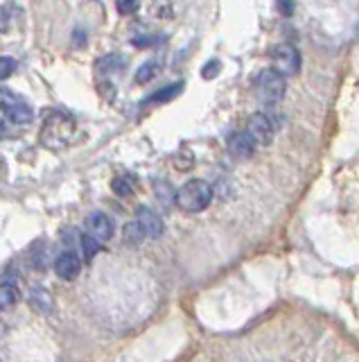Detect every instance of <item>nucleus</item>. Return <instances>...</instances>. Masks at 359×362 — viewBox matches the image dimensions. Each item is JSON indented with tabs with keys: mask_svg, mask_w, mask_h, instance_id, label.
Instances as JSON below:
<instances>
[{
	"mask_svg": "<svg viewBox=\"0 0 359 362\" xmlns=\"http://www.w3.org/2000/svg\"><path fill=\"white\" fill-rule=\"evenodd\" d=\"M183 91V84L181 82H177V84H170V87H165V89H160V91H156L154 95H149L147 98V102L151 104V102H170V100H174L177 98V95ZM145 102V104H147Z\"/></svg>",
	"mask_w": 359,
	"mask_h": 362,
	"instance_id": "11",
	"label": "nucleus"
},
{
	"mask_svg": "<svg viewBox=\"0 0 359 362\" xmlns=\"http://www.w3.org/2000/svg\"><path fill=\"white\" fill-rule=\"evenodd\" d=\"M246 134L256 145H269L274 141V125L265 113H253L246 123Z\"/></svg>",
	"mask_w": 359,
	"mask_h": 362,
	"instance_id": "5",
	"label": "nucleus"
},
{
	"mask_svg": "<svg viewBox=\"0 0 359 362\" xmlns=\"http://www.w3.org/2000/svg\"><path fill=\"white\" fill-rule=\"evenodd\" d=\"M215 68H222V63L217 61V59H213V61H208V63H206V68H203V73H201V75H203L206 80H213V77L217 75V70H215Z\"/></svg>",
	"mask_w": 359,
	"mask_h": 362,
	"instance_id": "20",
	"label": "nucleus"
},
{
	"mask_svg": "<svg viewBox=\"0 0 359 362\" xmlns=\"http://www.w3.org/2000/svg\"><path fill=\"white\" fill-rule=\"evenodd\" d=\"M0 111L3 116L14 125H27L34 118V111H32V106L16 95L14 91L9 89H0Z\"/></svg>",
	"mask_w": 359,
	"mask_h": 362,
	"instance_id": "2",
	"label": "nucleus"
},
{
	"mask_svg": "<svg viewBox=\"0 0 359 362\" xmlns=\"http://www.w3.org/2000/svg\"><path fill=\"white\" fill-rule=\"evenodd\" d=\"M258 98L267 104H278L285 98V77H280L276 70H263L256 80Z\"/></svg>",
	"mask_w": 359,
	"mask_h": 362,
	"instance_id": "3",
	"label": "nucleus"
},
{
	"mask_svg": "<svg viewBox=\"0 0 359 362\" xmlns=\"http://www.w3.org/2000/svg\"><path fill=\"white\" fill-rule=\"evenodd\" d=\"M27 301L41 315L52 313V308H54V297H52V292L48 290V287H43V285H34V287H32Z\"/></svg>",
	"mask_w": 359,
	"mask_h": 362,
	"instance_id": "10",
	"label": "nucleus"
},
{
	"mask_svg": "<svg viewBox=\"0 0 359 362\" xmlns=\"http://www.w3.org/2000/svg\"><path fill=\"white\" fill-rule=\"evenodd\" d=\"M86 229H89V236L95 238L100 244L113 236V222L104 213H91L86 218Z\"/></svg>",
	"mask_w": 359,
	"mask_h": 362,
	"instance_id": "8",
	"label": "nucleus"
},
{
	"mask_svg": "<svg viewBox=\"0 0 359 362\" xmlns=\"http://www.w3.org/2000/svg\"><path fill=\"white\" fill-rule=\"evenodd\" d=\"M156 70H158V66L154 61H147V63H143V66H140V70L136 73V82L138 84H147L151 77L156 75Z\"/></svg>",
	"mask_w": 359,
	"mask_h": 362,
	"instance_id": "14",
	"label": "nucleus"
},
{
	"mask_svg": "<svg viewBox=\"0 0 359 362\" xmlns=\"http://www.w3.org/2000/svg\"><path fill=\"white\" fill-rule=\"evenodd\" d=\"M82 272V261L75 251H61L54 261V274L63 281H75Z\"/></svg>",
	"mask_w": 359,
	"mask_h": 362,
	"instance_id": "7",
	"label": "nucleus"
},
{
	"mask_svg": "<svg viewBox=\"0 0 359 362\" xmlns=\"http://www.w3.org/2000/svg\"><path fill=\"white\" fill-rule=\"evenodd\" d=\"M228 152L235 158H248L256 152V143L248 138L246 132H237L233 136H228Z\"/></svg>",
	"mask_w": 359,
	"mask_h": 362,
	"instance_id": "9",
	"label": "nucleus"
},
{
	"mask_svg": "<svg viewBox=\"0 0 359 362\" xmlns=\"http://www.w3.org/2000/svg\"><path fill=\"white\" fill-rule=\"evenodd\" d=\"M271 59H274V68L271 70H276L280 77L296 75V73L301 70V55L291 44L276 46L274 52H271Z\"/></svg>",
	"mask_w": 359,
	"mask_h": 362,
	"instance_id": "4",
	"label": "nucleus"
},
{
	"mask_svg": "<svg viewBox=\"0 0 359 362\" xmlns=\"http://www.w3.org/2000/svg\"><path fill=\"white\" fill-rule=\"evenodd\" d=\"M154 188H156V197L163 201V204H170L172 197H174V193H172V186H170V184H163V181H156Z\"/></svg>",
	"mask_w": 359,
	"mask_h": 362,
	"instance_id": "18",
	"label": "nucleus"
},
{
	"mask_svg": "<svg viewBox=\"0 0 359 362\" xmlns=\"http://www.w3.org/2000/svg\"><path fill=\"white\" fill-rule=\"evenodd\" d=\"M80 242H82V249H84V256H86V261H93V258L97 256V254H100V249H102V244L97 242L95 238H91L89 233H82Z\"/></svg>",
	"mask_w": 359,
	"mask_h": 362,
	"instance_id": "13",
	"label": "nucleus"
},
{
	"mask_svg": "<svg viewBox=\"0 0 359 362\" xmlns=\"http://www.w3.org/2000/svg\"><path fill=\"white\" fill-rule=\"evenodd\" d=\"M111 188H113V193L120 195V197H127V195H132V193H134V186L129 184V179H127V177H118V179H113Z\"/></svg>",
	"mask_w": 359,
	"mask_h": 362,
	"instance_id": "15",
	"label": "nucleus"
},
{
	"mask_svg": "<svg viewBox=\"0 0 359 362\" xmlns=\"http://www.w3.org/2000/svg\"><path fill=\"white\" fill-rule=\"evenodd\" d=\"M138 7H140V3H136V0H120V3H115V9L122 16H129V14L138 12Z\"/></svg>",
	"mask_w": 359,
	"mask_h": 362,
	"instance_id": "19",
	"label": "nucleus"
},
{
	"mask_svg": "<svg viewBox=\"0 0 359 362\" xmlns=\"http://www.w3.org/2000/svg\"><path fill=\"white\" fill-rule=\"evenodd\" d=\"M9 23H12V16H9L7 7H3V5H0V32L9 30Z\"/></svg>",
	"mask_w": 359,
	"mask_h": 362,
	"instance_id": "21",
	"label": "nucleus"
},
{
	"mask_svg": "<svg viewBox=\"0 0 359 362\" xmlns=\"http://www.w3.org/2000/svg\"><path fill=\"white\" fill-rule=\"evenodd\" d=\"M0 125H3V120H0Z\"/></svg>",
	"mask_w": 359,
	"mask_h": 362,
	"instance_id": "23",
	"label": "nucleus"
},
{
	"mask_svg": "<svg viewBox=\"0 0 359 362\" xmlns=\"http://www.w3.org/2000/svg\"><path fill=\"white\" fill-rule=\"evenodd\" d=\"M0 362H3V360H0Z\"/></svg>",
	"mask_w": 359,
	"mask_h": 362,
	"instance_id": "24",
	"label": "nucleus"
},
{
	"mask_svg": "<svg viewBox=\"0 0 359 362\" xmlns=\"http://www.w3.org/2000/svg\"><path fill=\"white\" fill-rule=\"evenodd\" d=\"M18 301V292L12 283H0V311H9Z\"/></svg>",
	"mask_w": 359,
	"mask_h": 362,
	"instance_id": "12",
	"label": "nucleus"
},
{
	"mask_svg": "<svg viewBox=\"0 0 359 362\" xmlns=\"http://www.w3.org/2000/svg\"><path fill=\"white\" fill-rule=\"evenodd\" d=\"M16 70V59L12 57H0V82L7 80Z\"/></svg>",
	"mask_w": 359,
	"mask_h": 362,
	"instance_id": "17",
	"label": "nucleus"
},
{
	"mask_svg": "<svg viewBox=\"0 0 359 362\" xmlns=\"http://www.w3.org/2000/svg\"><path fill=\"white\" fill-rule=\"evenodd\" d=\"M136 222H138L140 231H143V236L151 238V240L160 238L163 231H165V225H163L160 216H156V213L151 208H147V206H140L136 211Z\"/></svg>",
	"mask_w": 359,
	"mask_h": 362,
	"instance_id": "6",
	"label": "nucleus"
},
{
	"mask_svg": "<svg viewBox=\"0 0 359 362\" xmlns=\"http://www.w3.org/2000/svg\"><path fill=\"white\" fill-rule=\"evenodd\" d=\"M174 201L186 213H201L213 201V186L203 179H190L174 193Z\"/></svg>",
	"mask_w": 359,
	"mask_h": 362,
	"instance_id": "1",
	"label": "nucleus"
},
{
	"mask_svg": "<svg viewBox=\"0 0 359 362\" xmlns=\"http://www.w3.org/2000/svg\"><path fill=\"white\" fill-rule=\"evenodd\" d=\"M278 9H280V12L285 14V16H289V14L294 12V5H291V3H278Z\"/></svg>",
	"mask_w": 359,
	"mask_h": 362,
	"instance_id": "22",
	"label": "nucleus"
},
{
	"mask_svg": "<svg viewBox=\"0 0 359 362\" xmlns=\"http://www.w3.org/2000/svg\"><path fill=\"white\" fill-rule=\"evenodd\" d=\"M125 238H127V240H132V242H140V240H145L143 231H140V227H138V222H136V220L127 222V225H125Z\"/></svg>",
	"mask_w": 359,
	"mask_h": 362,
	"instance_id": "16",
	"label": "nucleus"
}]
</instances>
